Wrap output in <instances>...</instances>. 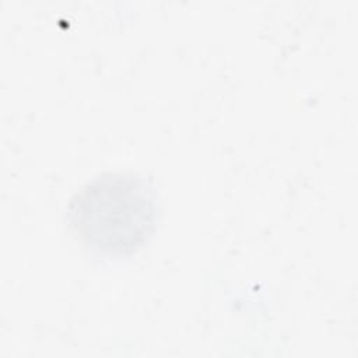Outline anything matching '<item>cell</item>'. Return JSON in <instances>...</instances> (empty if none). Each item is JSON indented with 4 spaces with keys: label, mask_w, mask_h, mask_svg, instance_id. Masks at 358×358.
Listing matches in <instances>:
<instances>
[{
    "label": "cell",
    "mask_w": 358,
    "mask_h": 358,
    "mask_svg": "<svg viewBox=\"0 0 358 358\" xmlns=\"http://www.w3.org/2000/svg\"><path fill=\"white\" fill-rule=\"evenodd\" d=\"M67 222L90 250L129 256L150 239L157 224V197L138 175L105 172L88 180L70 199Z\"/></svg>",
    "instance_id": "cell-1"
}]
</instances>
